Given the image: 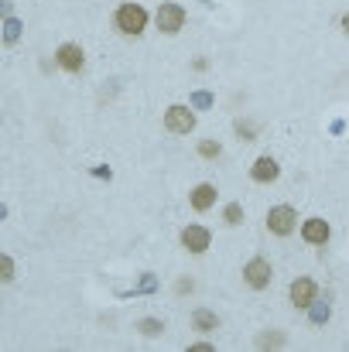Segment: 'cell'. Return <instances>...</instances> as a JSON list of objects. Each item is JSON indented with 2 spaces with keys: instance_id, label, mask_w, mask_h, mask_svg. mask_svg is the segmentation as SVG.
I'll return each instance as SVG.
<instances>
[{
  "instance_id": "5b68a950",
  "label": "cell",
  "mask_w": 349,
  "mask_h": 352,
  "mask_svg": "<svg viewBox=\"0 0 349 352\" xmlns=\"http://www.w3.org/2000/svg\"><path fill=\"white\" fill-rule=\"evenodd\" d=\"M243 280L253 287V291H264L271 284V263L264 256H253L246 267H243Z\"/></svg>"
},
{
  "instance_id": "ba28073f",
  "label": "cell",
  "mask_w": 349,
  "mask_h": 352,
  "mask_svg": "<svg viewBox=\"0 0 349 352\" xmlns=\"http://www.w3.org/2000/svg\"><path fill=\"white\" fill-rule=\"evenodd\" d=\"M209 243H213V236H209L206 226H185V230H182V246H185L189 253H206Z\"/></svg>"
},
{
  "instance_id": "d6986e66",
  "label": "cell",
  "mask_w": 349,
  "mask_h": 352,
  "mask_svg": "<svg viewBox=\"0 0 349 352\" xmlns=\"http://www.w3.org/2000/svg\"><path fill=\"white\" fill-rule=\"evenodd\" d=\"M14 38H17V24L10 21V24H7V41H14Z\"/></svg>"
},
{
  "instance_id": "4fadbf2b",
  "label": "cell",
  "mask_w": 349,
  "mask_h": 352,
  "mask_svg": "<svg viewBox=\"0 0 349 352\" xmlns=\"http://www.w3.org/2000/svg\"><path fill=\"white\" fill-rule=\"evenodd\" d=\"M137 329H140V336H144V339H154V336H161V332H165V325H161L158 318H144Z\"/></svg>"
},
{
  "instance_id": "ac0fdd59",
  "label": "cell",
  "mask_w": 349,
  "mask_h": 352,
  "mask_svg": "<svg viewBox=\"0 0 349 352\" xmlns=\"http://www.w3.org/2000/svg\"><path fill=\"white\" fill-rule=\"evenodd\" d=\"M326 318H329V308H315V311H312V322H319V325H322Z\"/></svg>"
},
{
  "instance_id": "8992f818",
  "label": "cell",
  "mask_w": 349,
  "mask_h": 352,
  "mask_svg": "<svg viewBox=\"0 0 349 352\" xmlns=\"http://www.w3.org/2000/svg\"><path fill=\"white\" fill-rule=\"evenodd\" d=\"M288 294H291V305H295V308H312V305H315L319 287H315V280H312V277H298V280L288 287Z\"/></svg>"
},
{
  "instance_id": "2e32d148",
  "label": "cell",
  "mask_w": 349,
  "mask_h": 352,
  "mask_svg": "<svg viewBox=\"0 0 349 352\" xmlns=\"http://www.w3.org/2000/svg\"><path fill=\"white\" fill-rule=\"evenodd\" d=\"M0 280H3V284H10V280H14V260H10L7 253L0 256Z\"/></svg>"
},
{
  "instance_id": "7c38bea8",
  "label": "cell",
  "mask_w": 349,
  "mask_h": 352,
  "mask_svg": "<svg viewBox=\"0 0 349 352\" xmlns=\"http://www.w3.org/2000/svg\"><path fill=\"white\" fill-rule=\"evenodd\" d=\"M192 325H195V332H216V329H220V318H216V311L199 308V311L192 315Z\"/></svg>"
},
{
  "instance_id": "ffe728a7",
  "label": "cell",
  "mask_w": 349,
  "mask_h": 352,
  "mask_svg": "<svg viewBox=\"0 0 349 352\" xmlns=\"http://www.w3.org/2000/svg\"><path fill=\"white\" fill-rule=\"evenodd\" d=\"M343 31H346V34H349V10H346V14H343Z\"/></svg>"
},
{
  "instance_id": "3957f363",
  "label": "cell",
  "mask_w": 349,
  "mask_h": 352,
  "mask_svg": "<svg viewBox=\"0 0 349 352\" xmlns=\"http://www.w3.org/2000/svg\"><path fill=\"white\" fill-rule=\"evenodd\" d=\"M185 24V7L182 3H161L158 7V31L161 34H178Z\"/></svg>"
},
{
  "instance_id": "6da1fadb",
  "label": "cell",
  "mask_w": 349,
  "mask_h": 352,
  "mask_svg": "<svg viewBox=\"0 0 349 352\" xmlns=\"http://www.w3.org/2000/svg\"><path fill=\"white\" fill-rule=\"evenodd\" d=\"M114 21H116V31L120 34H140L147 28V10L140 3H120Z\"/></svg>"
},
{
  "instance_id": "277c9868",
  "label": "cell",
  "mask_w": 349,
  "mask_h": 352,
  "mask_svg": "<svg viewBox=\"0 0 349 352\" xmlns=\"http://www.w3.org/2000/svg\"><path fill=\"white\" fill-rule=\"evenodd\" d=\"M165 126H168L171 133H192V130H195V113H192L189 107L175 103V107H168V113H165Z\"/></svg>"
},
{
  "instance_id": "9c48e42d",
  "label": "cell",
  "mask_w": 349,
  "mask_h": 352,
  "mask_svg": "<svg viewBox=\"0 0 349 352\" xmlns=\"http://www.w3.org/2000/svg\"><path fill=\"white\" fill-rule=\"evenodd\" d=\"M329 236H332V230H329L326 219H308V223H302V239L312 243V246H326Z\"/></svg>"
},
{
  "instance_id": "5bb4252c",
  "label": "cell",
  "mask_w": 349,
  "mask_h": 352,
  "mask_svg": "<svg viewBox=\"0 0 349 352\" xmlns=\"http://www.w3.org/2000/svg\"><path fill=\"white\" fill-rule=\"evenodd\" d=\"M223 219H226V226H240V223H243V206H240V202H230V206L223 209Z\"/></svg>"
},
{
  "instance_id": "30bf717a",
  "label": "cell",
  "mask_w": 349,
  "mask_h": 352,
  "mask_svg": "<svg viewBox=\"0 0 349 352\" xmlns=\"http://www.w3.org/2000/svg\"><path fill=\"white\" fill-rule=\"evenodd\" d=\"M277 175H281V168H277V161H274L271 154L257 157V161H253V168H250V178H253V182H260V185L277 182Z\"/></svg>"
},
{
  "instance_id": "52a82bcc",
  "label": "cell",
  "mask_w": 349,
  "mask_h": 352,
  "mask_svg": "<svg viewBox=\"0 0 349 352\" xmlns=\"http://www.w3.org/2000/svg\"><path fill=\"white\" fill-rule=\"evenodd\" d=\"M55 62H59L65 72H79V69L86 65V55H83V48H79V45L65 41V45H59V52H55Z\"/></svg>"
},
{
  "instance_id": "8fae6325",
  "label": "cell",
  "mask_w": 349,
  "mask_h": 352,
  "mask_svg": "<svg viewBox=\"0 0 349 352\" xmlns=\"http://www.w3.org/2000/svg\"><path fill=\"white\" fill-rule=\"evenodd\" d=\"M213 206H216V185H209V182L195 185L192 188V209L195 212H209Z\"/></svg>"
},
{
  "instance_id": "9a60e30c",
  "label": "cell",
  "mask_w": 349,
  "mask_h": 352,
  "mask_svg": "<svg viewBox=\"0 0 349 352\" xmlns=\"http://www.w3.org/2000/svg\"><path fill=\"white\" fill-rule=\"evenodd\" d=\"M199 154H202L206 161H216V157L223 154V147H220L216 140H202V144H199Z\"/></svg>"
},
{
  "instance_id": "7a4b0ae2",
  "label": "cell",
  "mask_w": 349,
  "mask_h": 352,
  "mask_svg": "<svg viewBox=\"0 0 349 352\" xmlns=\"http://www.w3.org/2000/svg\"><path fill=\"white\" fill-rule=\"evenodd\" d=\"M295 226H298V212H295L291 206H274V209L267 212V230L274 236H291Z\"/></svg>"
},
{
  "instance_id": "e0dca14e",
  "label": "cell",
  "mask_w": 349,
  "mask_h": 352,
  "mask_svg": "<svg viewBox=\"0 0 349 352\" xmlns=\"http://www.w3.org/2000/svg\"><path fill=\"white\" fill-rule=\"evenodd\" d=\"M257 346H260V349H267V346H284V336H281V332H277V336H260Z\"/></svg>"
}]
</instances>
